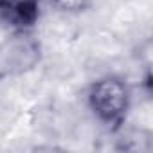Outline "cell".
<instances>
[{"instance_id": "cell-2", "label": "cell", "mask_w": 153, "mask_h": 153, "mask_svg": "<svg viewBox=\"0 0 153 153\" xmlns=\"http://www.w3.org/2000/svg\"><path fill=\"white\" fill-rule=\"evenodd\" d=\"M42 61V43L33 31H15L0 43V81L27 74Z\"/></svg>"}, {"instance_id": "cell-4", "label": "cell", "mask_w": 153, "mask_h": 153, "mask_svg": "<svg viewBox=\"0 0 153 153\" xmlns=\"http://www.w3.org/2000/svg\"><path fill=\"white\" fill-rule=\"evenodd\" d=\"M47 2L59 13H65V15H79V13H85L92 0H47Z\"/></svg>"}, {"instance_id": "cell-3", "label": "cell", "mask_w": 153, "mask_h": 153, "mask_svg": "<svg viewBox=\"0 0 153 153\" xmlns=\"http://www.w3.org/2000/svg\"><path fill=\"white\" fill-rule=\"evenodd\" d=\"M43 0H0V25L15 31H33L42 16Z\"/></svg>"}, {"instance_id": "cell-1", "label": "cell", "mask_w": 153, "mask_h": 153, "mask_svg": "<svg viewBox=\"0 0 153 153\" xmlns=\"http://www.w3.org/2000/svg\"><path fill=\"white\" fill-rule=\"evenodd\" d=\"M87 105L92 115L110 131H119L131 106L130 85L119 76H105L87 90Z\"/></svg>"}]
</instances>
